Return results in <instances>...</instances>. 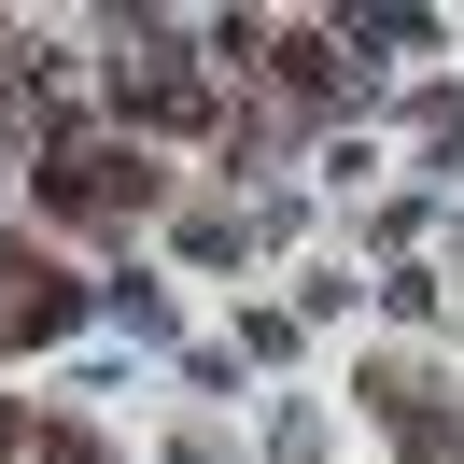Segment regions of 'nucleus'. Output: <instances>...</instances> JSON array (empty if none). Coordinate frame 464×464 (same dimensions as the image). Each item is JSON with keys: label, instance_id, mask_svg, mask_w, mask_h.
<instances>
[{"label": "nucleus", "instance_id": "f257e3e1", "mask_svg": "<svg viewBox=\"0 0 464 464\" xmlns=\"http://www.w3.org/2000/svg\"><path fill=\"white\" fill-rule=\"evenodd\" d=\"M43 464H99V450H85V436H57V450H43Z\"/></svg>", "mask_w": 464, "mask_h": 464}]
</instances>
